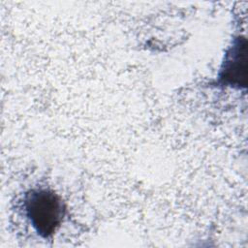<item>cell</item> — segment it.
Returning <instances> with one entry per match:
<instances>
[{
    "mask_svg": "<svg viewBox=\"0 0 248 248\" xmlns=\"http://www.w3.org/2000/svg\"><path fill=\"white\" fill-rule=\"evenodd\" d=\"M247 44L246 39L238 37L228 51L219 74V82L231 86H246Z\"/></svg>",
    "mask_w": 248,
    "mask_h": 248,
    "instance_id": "obj_2",
    "label": "cell"
},
{
    "mask_svg": "<svg viewBox=\"0 0 248 248\" xmlns=\"http://www.w3.org/2000/svg\"><path fill=\"white\" fill-rule=\"evenodd\" d=\"M23 211L36 232L47 238L62 223L65 205L56 193L50 189L35 188L23 197Z\"/></svg>",
    "mask_w": 248,
    "mask_h": 248,
    "instance_id": "obj_1",
    "label": "cell"
}]
</instances>
